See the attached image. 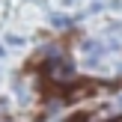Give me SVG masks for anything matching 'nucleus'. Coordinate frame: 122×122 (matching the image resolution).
<instances>
[{
	"instance_id": "39448f33",
	"label": "nucleus",
	"mask_w": 122,
	"mask_h": 122,
	"mask_svg": "<svg viewBox=\"0 0 122 122\" xmlns=\"http://www.w3.org/2000/svg\"><path fill=\"white\" fill-rule=\"evenodd\" d=\"M6 45H15L18 48V45H24V39H21V36H6Z\"/></svg>"
},
{
	"instance_id": "7ed1b4c3",
	"label": "nucleus",
	"mask_w": 122,
	"mask_h": 122,
	"mask_svg": "<svg viewBox=\"0 0 122 122\" xmlns=\"http://www.w3.org/2000/svg\"><path fill=\"white\" fill-rule=\"evenodd\" d=\"M92 89H95L92 83H83V86H75V89L69 92V101H77V98H83V95H89Z\"/></svg>"
},
{
	"instance_id": "20e7f679",
	"label": "nucleus",
	"mask_w": 122,
	"mask_h": 122,
	"mask_svg": "<svg viewBox=\"0 0 122 122\" xmlns=\"http://www.w3.org/2000/svg\"><path fill=\"white\" fill-rule=\"evenodd\" d=\"M71 21H75V18H69V15H51V24L57 30H66V27H71Z\"/></svg>"
},
{
	"instance_id": "6e6552de",
	"label": "nucleus",
	"mask_w": 122,
	"mask_h": 122,
	"mask_svg": "<svg viewBox=\"0 0 122 122\" xmlns=\"http://www.w3.org/2000/svg\"><path fill=\"white\" fill-rule=\"evenodd\" d=\"M113 122H122V116H116V119H113Z\"/></svg>"
},
{
	"instance_id": "f257e3e1",
	"label": "nucleus",
	"mask_w": 122,
	"mask_h": 122,
	"mask_svg": "<svg viewBox=\"0 0 122 122\" xmlns=\"http://www.w3.org/2000/svg\"><path fill=\"white\" fill-rule=\"evenodd\" d=\"M48 71H51V77H54L57 83H69L71 77H75V66H71L66 57H57V60H51V69H48Z\"/></svg>"
},
{
	"instance_id": "0eeeda50",
	"label": "nucleus",
	"mask_w": 122,
	"mask_h": 122,
	"mask_svg": "<svg viewBox=\"0 0 122 122\" xmlns=\"http://www.w3.org/2000/svg\"><path fill=\"white\" fill-rule=\"evenodd\" d=\"M3 54H6V51H3V45H0V57H3Z\"/></svg>"
},
{
	"instance_id": "423d86ee",
	"label": "nucleus",
	"mask_w": 122,
	"mask_h": 122,
	"mask_svg": "<svg viewBox=\"0 0 122 122\" xmlns=\"http://www.w3.org/2000/svg\"><path fill=\"white\" fill-rule=\"evenodd\" d=\"M75 122H81V119H75ZM83 122H104V119H101V116H86Z\"/></svg>"
},
{
	"instance_id": "f03ea898",
	"label": "nucleus",
	"mask_w": 122,
	"mask_h": 122,
	"mask_svg": "<svg viewBox=\"0 0 122 122\" xmlns=\"http://www.w3.org/2000/svg\"><path fill=\"white\" fill-rule=\"evenodd\" d=\"M81 51H86L89 57H101V54L107 51V45L98 42V39H83V42H81Z\"/></svg>"
}]
</instances>
